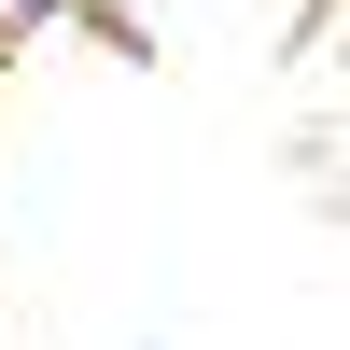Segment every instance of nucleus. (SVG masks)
<instances>
[{"label":"nucleus","mask_w":350,"mask_h":350,"mask_svg":"<svg viewBox=\"0 0 350 350\" xmlns=\"http://www.w3.org/2000/svg\"><path fill=\"white\" fill-rule=\"evenodd\" d=\"M56 14H84V0H0V42H28V28H56Z\"/></svg>","instance_id":"1"}]
</instances>
